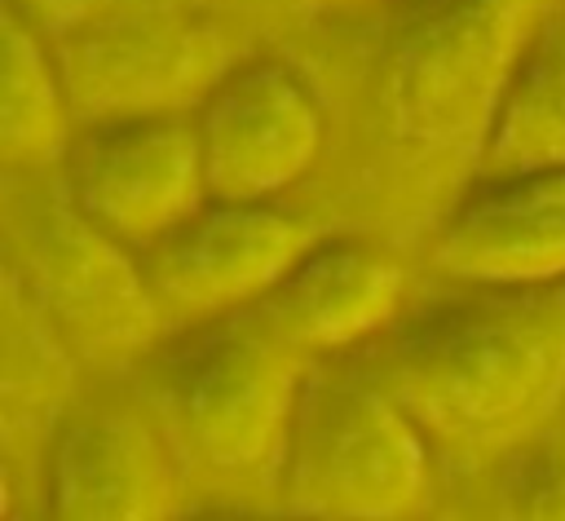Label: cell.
I'll return each mask as SVG.
<instances>
[{"label": "cell", "instance_id": "6da1fadb", "mask_svg": "<svg viewBox=\"0 0 565 521\" xmlns=\"http://www.w3.org/2000/svg\"><path fill=\"white\" fill-rule=\"evenodd\" d=\"M450 455H512L565 402V291L477 287L397 327L366 366Z\"/></svg>", "mask_w": 565, "mask_h": 521}, {"label": "cell", "instance_id": "7a4b0ae2", "mask_svg": "<svg viewBox=\"0 0 565 521\" xmlns=\"http://www.w3.org/2000/svg\"><path fill=\"white\" fill-rule=\"evenodd\" d=\"M309 358L256 309L194 322L159 358V415L181 459L216 477L274 481Z\"/></svg>", "mask_w": 565, "mask_h": 521}, {"label": "cell", "instance_id": "3957f363", "mask_svg": "<svg viewBox=\"0 0 565 521\" xmlns=\"http://www.w3.org/2000/svg\"><path fill=\"white\" fill-rule=\"evenodd\" d=\"M411 411L362 371L305 375L278 468V512L300 521H424L433 455Z\"/></svg>", "mask_w": 565, "mask_h": 521}, {"label": "cell", "instance_id": "277c9868", "mask_svg": "<svg viewBox=\"0 0 565 521\" xmlns=\"http://www.w3.org/2000/svg\"><path fill=\"white\" fill-rule=\"evenodd\" d=\"M552 0H406L388 35L393 132L424 150H477L547 26Z\"/></svg>", "mask_w": 565, "mask_h": 521}, {"label": "cell", "instance_id": "5b68a950", "mask_svg": "<svg viewBox=\"0 0 565 521\" xmlns=\"http://www.w3.org/2000/svg\"><path fill=\"white\" fill-rule=\"evenodd\" d=\"M9 252L31 300L93 358L137 353L168 322L141 256L93 225L66 185L35 181L9 194Z\"/></svg>", "mask_w": 565, "mask_h": 521}, {"label": "cell", "instance_id": "8992f818", "mask_svg": "<svg viewBox=\"0 0 565 521\" xmlns=\"http://www.w3.org/2000/svg\"><path fill=\"white\" fill-rule=\"evenodd\" d=\"M71 110L88 124L199 110L234 71L221 26L199 9H128L49 40Z\"/></svg>", "mask_w": 565, "mask_h": 521}, {"label": "cell", "instance_id": "52a82bcc", "mask_svg": "<svg viewBox=\"0 0 565 521\" xmlns=\"http://www.w3.org/2000/svg\"><path fill=\"white\" fill-rule=\"evenodd\" d=\"M318 238L313 221L278 203L207 199L137 256L163 318L194 327L260 305L318 247Z\"/></svg>", "mask_w": 565, "mask_h": 521}, {"label": "cell", "instance_id": "ba28073f", "mask_svg": "<svg viewBox=\"0 0 565 521\" xmlns=\"http://www.w3.org/2000/svg\"><path fill=\"white\" fill-rule=\"evenodd\" d=\"M62 163L71 203L132 252L154 247L207 203L194 115L88 124Z\"/></svg>", "mask_w": 565, "mask_h": 521}, {"label": "cell", "instance_id": "9c48e42d", "mask_svg": "<svg viewBox=\"0 0 565 521\" xmlns=\"http://www.w3.org/2000/svg\"><path fill=\"white\" fill-rule=\"evenodd\" d=\"M207 199L274 203L322 150V106L282 62L234 66L194 110Z\"/></svg>", "mask_w": 565, "mask_h": 521}, {"label": "cell", "instance_id": "30bf717a", "mask_svg": "<svg viewBox=\"0 0 565 521\" xmlns=\"http://www.w3.org/2000/svg\"><path fill=\"white\" fill-rule=\"evenodd\" d=\"M181 455L132 406H84L49 446L31 521H177Z\"/></svg>", "mask_w": 565, "mask_h": 521}, {"label": "cell", "instance_id": "8fae6325", "mask_svg": "<svg viewBox=\"0 0 565 521\" xmlns=\"http://www.w3.org/2000/svg\"><path fill=\"white\" fill-rule=\"evenodd\" d=\"M433 256L468 287H561L565 168L486 177L446 216Z\"/></svg>", "mask_w": 565, "mask_h": 521}, {"label": "cell", "instance_id": "7c38bea8", "mask_svg": "<svg viewBox=\"0 0 565 521\" xmlns=\"http://www.w3.org/2000/svg\"><path fill=\"white\" fill-rule=\"evenodd\" d=\"M402 305V269L358 238H318V247L252 305L305 358L340 353L384 336Z\"/></svg>", "mask_w": 565, "mask_h": 521}, {"label": "cell", "instance_id": "4fadbf2b", "mask_svg": "<svg viewBox=\"0 0 565 521\" xmlns=\"http://www.w3.org/2000/svg\"><path fill=\"white\" fill-rule=\"evenodd\" d=\"M565 168V26H543L481 141V177Z\"/></svg>", "mask_w": 565, "mask_h": 521}, {"label": "cell", "instance_id": "5bb4252c", "mask_svg": "<svg viewBox=\"0 0 565 521\" xmlns=\"http://www.w3.org/2000/svg\"><path fill=\"white\" fill-rule=\"evenodd\" d=\"M71 97L49 40L9 4L4 9V93L0 150L9 172H40L71 150Z\"/></svg>", "mask_w": 565, "mask_h": 521}, {"label": "cell", "instance_id": "9a60e30c", "mask_svg": "<svg viewBox=\"0 0 565 521\" xmlns=\"http://www.w3.org/2000/svg\"><path fill=\"white\" fill-rule=\"evenodd\" d=\"M494 521H565V459L512 450L494 477Z\"/></svg>", "mask_w": 565, "mask_h": 521}, {"label": "cell", "instance_id": "2e32d148", "mask_svg": "<svg viewBox=\"0 0 565 521\" xmlns=\"http://www.w3.org/2000/svg\"><path fill=\"white\" fill-rule=\"evenodd\" d=\"M40 35H62L71 26L128 13V9H199V0H9Z\"/></svg>", "mask_w": 565, "mask_h": 521}, {"label": "cell", "instance_id": "e0dca14e", "mask_svg": "<svg viewBox=\"0 0 565 521\" xmlns=\"http://www.w3.org/2000/svg\"><path fill=\"white\" fill-rule=\"evenodd\" d=\"M194 521H300V517H287V512H234V508H221L212 517H194Z\"/></svg>", "mask_w": 565, "mask_h": 521}]
</instances>
